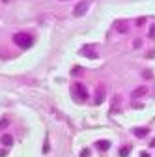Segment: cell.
<instances>
[{
	"instance_id": "cell-12",
	"label": "cell",
	"mask_w": 155,
	"mask_h": 157,
	"mask_svg": "<svg viewBox=\"0 0 155 157\" xmlns=\"http://www.w3.org/2000/svg\"><path fill=\"white\" fill-rule=\"evenodd\" d=\"M8 124H9L8 120H0V129H4V127H8Z\"/></svg>"
},
{
	"instance_id": "cell-13",
	"label": "cell",
	"mask_w": 155,
	"mask_h": 157,
	"mask_svg": "<svg viewBox=\"0 0 155 157\" xmlns=\"http://www.w3.org/2000/svg\"><path fill=\"white\" fill-rule=\"evenodd\" d=\"M49 151V139L45 140V144H43V153H47Z\"/></svg>"
},
{
	"instance_id": "cell-9",
	"label": "cell",
	"mask_w": 155,
	"mask_h": 157,
	"mask_svg": "<svg viewBox=\"0 0 155 157\" xmlns=\"http://www.w3.org/2000/svg\"><path fill=\"white\" fill-rule=\"evenodd\" d=\"M148 90H146V86H140V88H137V90H133V97H140V95H144Z\"/></svg>"
},
{
	"instance_id": "cell-14",
	"label": "cell",
	"mask_w": 155,
	"mask_h": 157,
	"mask_svg": "<svg viewBox=\"0 0 155 157\" xmlns=\"http://www.w3.org/2000/svg\"><path fill=\"white\" fill-rule=\"evenodd\" d=\"M120 155H122V157H127V155H129V150H127V148H125V150H122V151H120Z\"/></svg>"
},
{
	"instance_id": "cell-17",
	"label": "cell",
	"mask_w": 155,
	"mask_h": 157,
	"mask_svg": "<svg viewBox=\"0 0 155 157\" xmlns=\"http://www.w3.org/2000/svg\"><path fill=\"white\" fill-rule=\"evenodd\" d=\"M142 157H149V155H148V153H142Z\"/></svg>"
},
{
	"instance_id": "cell-8",
	"label": "cell",
	"mask_w": 155,
	"mask_h": 157,
	"mask_svg": "<svg viewBox=\"0 0 155 157\" xmlns=\"http://www.w3.org/2000/svg\"><path fill=\"white\" fill-rule=\"evenodd\" d=\"M133 133H134V136H138V139H144V136L148 135V129L146 127H140V129H134Z\"/></svg>"
},
{
	"instance_id": "cell-2",
	"label": "cell",
	"mask_w": 155,
	"mask_h": 157,
	"mask_svg": "<svg viewBox=\"0 0 155 157\" xmlns=\"http://www.w3.org/2000/svg\"><path fill=\"white\" fill-rule=\"evenodd\" d=\"M73 97L79 101H88V90L84 84H73Z\"/></svg>"
},
{
	"instance_id": "cell-11",
	"label": "cell",
	"mask_w": 155,
	"mask_h": 157,
	"mask_svg": "<svg viewBox=\"0 0 155 157\" xmlns=\"http://www.w3.org/2000/svg\"><path fill=\"white\" fill-rule=\"evenodd\" d=\"M149 37H151V39H155V25L149 28Z\"/></svg>"
},
{
	"instance_id": "cell-16",
	"label": "cell",
	"mask_w": 155,
	"mask_h": 157,
	"mask_svg": "<svg viewBox=\"0 0 155 157\" xmlns=\"http://www.w3.org/2000/svg\"><path fill=\"white\" fill-rule=\"evenodd\" d=\"M2 2H4V4H9V2H13V0H2Z\"/></svg>"
},
{
	"instance_id": "cell-3",
	"label": "cell",
	"mask_w": 155,
	"mask_h": 157,
	"mask_svg": "<svg viewBox=\"0 0 155 157\" xmlns=\"http://www.w3.org/2000/svg\"><path fill=\"white\" fill-rule=\"evenodd\" d=\"M90 8V0H82V2H79L75 6V10H73V13L77 15V17H81V15H84L86 13V10Z\"/></svg>"
},
{
	"instance_id": "cell-1",
	"label": "cell",
	"mask_w": 155,
	"mask_h": 157,
	"mask_svg": "<svg viewBox=\"0 0 155 157\" xmlns=\"http://www.w3.org/2000/svg\"><path fill=\"white\" fill-rule=\"evenodd\" d=\"M13 41H15L19 47H21V49H28V47H32L34 39H32V36H30V34L19 32V34H15V36H13Z\"/></svg>"
},
{
	"instance_id": "cell-5",
	"label": "cell",
	"mask_w": 155,
	"mask_h": 157,
	"mask_svg": "<svg viewBox=\"0 0 155 157\" xmlns=\"http://www.w3.org/2000/svg\"><path fill=\"white\" fill-rule=\"evenodd\" d=\"M103 99H105V86L101 84V86H97V92H95V99H93V103H95V105H101Z\"/></svg>"
},
{
	"instance_id": "cell-6",
	"label": "cell",
	"mask_w": 155,
	"mask_h": 157,
	"mask_svg": "<svg viewBox=\"0 0 155 157\" xmlns=\"http://www.w3.org/2000/svg\"><path fill=\"white\" fill-rule=\"evenodd\" d=\"M2 144L6 148H11L13 146V136L11 135H2Z\"/></svg>"
},
{
	"instance_id": "cell-7",
	"label": "cell",
	"mask_w": 155,
	"mask_h": 157,
	"mask_svg": "<svg viewBox=\"0 0 155 157\" xmlns=\"http://www.w3.org/2000/svg\"><path fill=\"white\" fill-rule=\"evenodd\" d=\"M95 146H97L101 151H105V150L110 148V142H108V140H97V142H95Z\"/></svg>"
},
{
	"instance_id": "cell-15",
	"label": "cell",
	"mask_w": 155,
	"mask_h": 157,
	"mask_svg": "<svg viewBox=\"0 0 155 157\" xmlns=\"http://www.w3.org/2000/svg\"><path fill=\"white\" fill-rule=\"evenodd\" d=\"M144 77H146V78H151V71H149V69H146V71H144Z\"/></svg>"
},
{
	"instance_id": "cell-10",
	"label": "cell",
	"mask_w": 155,
	"mask_h": 157,
	"mask_svg": "<svg viewBox=\"0 0 155 157\" xmlns=\"http://www.w3.org/2000/svg\"><path fill=\"white\" fill-rule=\"evenodd\" d=\"M133 47H134V49H138V47H142V41H140V39H134V43H133Z\"/></svg>"
},
{
	"instance_id": "cell-4",
	"label": "cell",
	"mask_w": 155,
	"mask_h": 157,
	"mask_svg": "<svg viewBox=\"0 0 155 157\" xmlns=\"http://www.w3.org/2000/svg\"><path fill=\"white\" fill-rule=\"evenodd\" d=\"M81 54L82 56H86V58H97V52H95V49H93V45H84L82 49H81Z\"/></svg>"
}]
</instances>
